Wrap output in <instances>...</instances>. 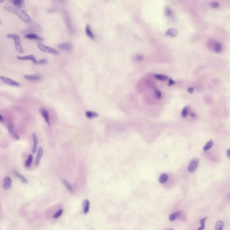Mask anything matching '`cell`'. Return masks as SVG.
I'll return each mask as SVG.
<instances>
[{
    "instance_id": "6da1fadb",
    "label": "cell",
    "mask_w": 230,
    "mask_h": 230,
    "mask_svg": "<svg viewBox=\"0 0 230 230\" xmlns=\"http://www.w3.org/2000/svg\"><path fill=\"white\" fill-rule=\"evenodd\" d=\"M4 8L7 12L15 14L19 19L24 23H29L31 22V19L29 14L22 9L14 6H6Z\"/></svg>"
},
{
    "instance_id": "7a4b0ae2",
    "label": "cell",
    "mask_w": 230,
    "mask_h": 230,
    "mask_svg": "<svg viewBox=\"0 0 230 230\" xmlns=\"http://www.w3.org/2000/svg\"><path fill=\"white\" fill-rule=\"evenodd\" d=\"M7 38L13 39L15 44V47L18 51L20 53H23L24 52V49L21 45L20 39L19 36L16 34H9L6 35Z\"/></svg>"
},
{
    "instance_id": "3957f363",
    "label": "cell",
    "mask_w": 230,
    "mask_h": 230,
    "mask_svg": "<svg viewBox=\"0 0 230 230\" xmlns=\"http://www.w3.org/2000/svg\"><path fill=\"white\" fill-rule=\"evenodd\" d=\"M37 45L39 49L41 50V51L44 52L45 53L52 54H57L58 53V52L57 51V50H55V49L50 47L47 45H46L41 42H37Z\"/></svg>"
},
{
    "instance_id": "277c9868",
    "label": "cell",
    "mask_w": 230,
    "mask_h": 230,
    "mask_svg": "<svg viewBox=\"0 0 230 230\" xmlns=\"http://www.w3.org/2000/svg\"><path fill=\"white\" fill-rule=\"evenodd\" d=\"M199 159L197 157L193 158L191 160L188 166V170L190 173H192L196 171L199 165Z\"/></svg>"
},
{
    "instance_id": "5b68a950",
    "label": "cell",
    "mask_w": 230,
    "mask_h": 230,
    "mask_svg": "<svg viewBox=\"0 0 230 230\" xmlns=\"http://www.w3.org/2000/svg\"><path fill=\"white\" fill-rule=\"evenodd\" d=\"M0 79L2 82L10 86L19 87L20 86L19 83L14 81L12 79H10V78L6 77H4V76H0Z\"/></svg>"
},
{
    "instance_id": "8992f818",
    "label": "cell",
    "mask_w": 230,
    "mask_h": 230,
    "mask_svg": "<svg viewBox=\"0 0 230 230\" xmlns=\"http://www.w3.org/2000/svg\"><path fill=\"white\" fill-rule=\"evenodd\" d=\"M12 185V180L10 177L6 176L3 181V187L5 190H9Z\"/></svg>"
},
{
    "instance_id": "52a82bcc",
    "label": "cell",
    "mask_w": 230,
    "mask_h": 230,
    "mask_svg": "<svg viewBox=\"0 0 230 230\" xmlns=\"http://www.w3.org/2000/svg\"><path fill=\"white\" fill-rule=\"evenodd\" d=\"M17 58L20 60H31L35 63H37L38 62L34 55H32L24 56H17Z\"/></svg>"
},
{
    "instance_id": "ba28073f",
    "label": "cell",
    "mask_w": 230,
    "mask_h": 230,
    "mask_svg": "<svg viewBox=\"0 0 230 230\" xmlns=\"http://www.w3.org/2000/svg\"><path fill=\"white\" fill-rule=\"evenodd\" d=\"M40 112L41 114V116L44 119L45 122L48 124V125L50 126V115L48 112L47 110H46L44 108H41L40 109Z\"/></svg>"
},
{
    "instance_id": "9c48e42d",
    "label": "cell",
    "mask_w": 230,
    "mask_h": 230,
    "mask_svg": "<svg viewBox=\"0 0 230 230\" xmlns=\"http://www.w3.org/2000/svg\"><path fill=\"white\" fill-rule=\"evenodd\" d=\"M43 150L42 148L41 147H39L38 150L37 151V156L35 162V165L36 166H38L40 164L42 156L43 155Z\"/></svg>"
},
{
    "instance_id": "30bf717a",
    "label": "cell",
    "mask_w": 230,
    "mask_h": 230,
    "mask_svg": "<svg viewBox=\"0 0 230 230\" xmlns=\"http://www.w3.org/2000/svg\"><path fill=\"white\" fill-rule=\"evenodd\" d=\"M32 137L33 138V146L32 149V152L33 154H35L37 150L38 147V137L37 135L34 133H32Z\"/></svg>"
},
{
    "instance_id": "8fae6325",
    "label": "cell",
    "mask_w": 230,
    "mask_h": 230,
    "mask_svg": "<svg viewBox=\"0 0 230 230\" xmlns=\"http://www.w3.org/2000/svg\"><path fill=\"white\" fill-rule=\"evenodd\" d=\"M24 78L26 80L31 81H38L41 79V77L39 75H25L24 76Z\"/></svg>"
},
{
    "instance_id": "7c38bea8",
    "label": "cell",
    "mask_w": 230,
    "mask_h": 230,
    "mask_svg": "<svg viewBox=\"0 0 230 230\" xmlns=\"http://www.w3.org/2000/svg\"><path fill=\"white\" fill-rule=\"evenodd\" d=\"M179 34V31L176 28H170L166 31L165 35L171 37H176Z\"/></svg>"
},
{
    "instance_id": "4fadbf2b",
    "label": "cell",
    "mask_w": 230,
    "mask_h": 230,
    "mask_svg": "<svg viewBox=\"0 0 230 230\" xmlns=\"http://www.w3.org/2000/svg\"><path fill=\"white\" fill-rule=\"evenodd\" d=\"M83 212L85 214H87L89 212L90 207V203L89 200L88 199L85 200L82 204Z\"/></svg>"
},
{
    "instance_id": "5bb4252c",
    "label": "cell",
    "mask_w": 230,
    "mask_h": 230,
    "mask_svg": "<svg viewBox=\"0 0 230 230\" xmlns=\"http://www.w3.org/2000/svg\"><path fill=\"white\" fill-rule=\"evenodd\" d=\"M57 46L60 49L65 50H69L72 49V45L69 43H61L58 44Z\"/></svg>"
},
{
    "instance_id": "9a60e30c",
    "label": "cell",
    "mask_w": 230,
    "mask_h": 230,
    "mask_svg": "<svg viewBox=\"0 0 230 230\" xmlns=\"http://www.w3.org/2000/svg\"><path fill=\"white\" fill-rule=\"evenodd\" d=\"M85 31H86V35L88 36V37H89V38L92 40L94 39V35L93 33V32L91 31L90 27L89 26V24H87L86 27L85 28Z\"/></svg>"
},
{
    "instance_id": "2e32d148",
    "label": "cell",
    "mask_w": 230,
    "mask_h": 230,
    "mask_svg": "<svg viewBox=\"0 0 230 230\" xmlns=\"http://www.w3.org/2000/svg\"><path fill=\"white\" fill-rule=\"evenodd\" d=\"M25 38H27L28 39L30 40H40L41 41L42 39V38L41 37L38 36L36 34H29L26 35L25 37Z\"/></svg>"
},
{
    "instance_id": "e0dca14e",
    "label": "cell",
    "mask_w": 230,
    "mask_h": 230,
    "mask_svg": "<svg viewBox=\"0 0 230 230\" xmlns=\"http://www.w3.org/2000/svg\"><path fill=\"white\" fill-rule=\"evenodd\" d=\"M12 2L15 7L21 8L24 6V0H13Z\"/></svg>"
},
{
    "instance_id": "ac0fdd59",
    "label": "cell",
    "mask_w": 230,
    "mask_h": 230,
    "mask_svg": "<svg viewBox=\"0 0 230 230\" xmlns=\"http://www.w3.org/2000/svg\"><path fill=\"white\" fill-rule=\"evenodd\" d=\"M14 174L15 175V176L17 177L18 178H19V179L22 182H23V183H27L28 182V181L27 179H26V178H25L23 175L21 174H19V173L17 172L16 170H15V171H14Z\"/></svg>"
},
{
    "instance_id": "d6986e66",
    "label": "cell",
    "mask_w": 230,
    "mask_h": 230,
    "mask_svg": "<svg viewBox=\"0 0 230 230\" xmlns=\"http://www.w3.org/2000/svg\"><path fill=\"white\" fill-rule=\"evenodd\" d=\"M86 117L89 119H92L96 118L99 116V114L95 112H93L91 111H87L86 112Z\"/></svg>"
},
{
    "instance_id": "ffe728a7",
    "label": "cell",
    "mask_w": 230,
    "mask_h": 230,
    "mask_svg": "<svg viewBox=\"0 0 230 230\" xmlns=\"http://www.w3.org/2000/svg\"><path fill=\"white\" fill-rule=\"evenodd\" d=\"M62 182L63 184L68 189L69 191L71 193H73L74 192V190L72 187V185L70 184V182H68V181L66 180H62Z\"/></svg>"
},
{
    "instance_id": "44dd1931",
    "label": "cell",
    "mask_w": 230,
    "mask_h": 230,
    "mask_svg": "<svg viewBox=\"0 0 230 230\" xmlns=\"http://www.w3.org/2000/svg\"><path fill=\"white\" fill-rule=\"evenodd\" d=\"M154 76L156 79H158V80L163 81H167L168 78V76L164 75H161V74H155V75Z\"/></svg>"
},
{
    "instance_id": "7402d4cb",
    "label": "cell",
    "mask_w": 230,
    "mask_h": 230,
    "mask_svg": "<svg viewBox=\"0 0 230 230\" xmlns=\"http://www.w3.org/2000/svg\"><path fill=\"white\" fill-rule=\"evenodd\" d=\"M224 223L221 220L218 221L215 225V230H223L224 227Z\"/></svg>"
},
{
    "instance_id": "603a6c76",
    "label": "cell",
    "mask_w": 230,
    "mask_h": 230,
    "mask_svg": "<svg viewBox=\"0 0 230 230\" xmlns=\"http://www.w3.org/2000/svg\"><path fill=\"white\" fill-rule=\"evenodd\" d=\"M168 179V176L165 174H162L159 178V182L161 183H164L167 181Z\"/></svg>"
},
{
    "instance_id": "cb8c5ba5",
    "label": "cell",
    "mask_w": 230,
    "mask_h": 230,
    "mask_svg": "<svg viewBox=\"0 0 230 230\" xmlns=\"http://www.w3.org/2000/svg\"><path fill=\"white\" fill-rule=\"evenodd\" d=\"M213 145V142L212 140H210V141L208 142L203 148V150L205 151H207L209 150L210 149L212 148Z\"/></svg>"
},
{
    "instance_id": "d4e9b609",
    "label": "cell",
    "mask_w": 230,
    "mask_h": 230,
    "mask_svg": "<svg viewBox=\"0 0 230 230\" xmlns=\"http://www.w3.org/2000/svg\"><path fill=\"white\" fill-rule=\"evenodd\" d=\"M32 160H33V156L31 155H29L28 156V159H27V160L26 161V162L25 163V166L27 168H29L30 165H31V164L32 163Z\"/></svg>"
},
{
    "instance_id": "484cf974",
    "label": "cell",
    "mask_w": 230,
    "mask_h": 230,
    "mask_svg": "<svg viewBox=\"0 0 230 230\" xmlns=\"http://www.w3.org/2000/svg\"><path fill=\"white\" fill-rule=\"evenodd\" d=\"M222 45L219 42H217L214 46V50L216 52L219 53L222 50Z\"/></svg>"
},
{
    "instance_id": "4316f807",
    "label": "cell",
    "mask_w": 230,
    "mask_h": 230,
    "mask_svg": "<svg viewBox=\"0 0 230 230\" xmlns=\"http://www.w3.org/2000/svg\"><path fill=\"white\" fill-rule=\"evenodd\" d=\"M207 219V217L204 218L200 220V223L201 224V226L199 227L197 230H204L205 229V222Z\"/></svg>"
},
{
    "instance_id": "83f0119b",
    "label": "cell",
    "mask_w": 230,
    "mask_h": 230,
    "mask_svg": "<svg viewBox=\"0 0 230 230\" xmlns=\"http://www.w3.org/2000/svg\"><path fill=\"white\" fill-rule=\"evenodd\" d=\"M188 113V108L187 106H185L182 110L181 112V116L183 118H186Z\"/></svg>"
},
{
    "instance_id": "f1b7e54d",
    "label": "cell",
    "mask_w": 230,
    "mask_h": 230,
    "mask_svg": "<svg viewBox=\"0 0 230 230\" xmlns=\"http://www.w3.org/2000/svg\"><path fill=\"white\" fill-rule=\"evenodd\" d=\"M8 130L10 134H14L15 133L14 131V125L12 124H9L8 126Z\"/></svg>"
},
{
    "instance_id": "f546056e",
    "label": "cell",
    "mask_w": 230,
    "mask_h": 230,
    "mask_svg": "<svg viewBox=\"0 0 230 230\" xmlns=\"http://www.w3.org/2000/svg\"><path fill=\"white\" fill-rule=\"evenodd\" d=\"M155 96L156 97V98L158 99H159L161 98V96H162V93L160 91L159 89H155Z\"/></svg>"
},
{
    "instance_id": "4dcf8cb0",
    "label": "cell",
    "mask_w": 230,
    "mask_h": 230,
    "mask_svg": "<svg viewBox=\"0 0 230 230\" xmlns=\"http://www.w3.org/2000/svg\"><path fill=\"white\" fill-rule=\"evenodd\" d=\"M62 213H63V210H62V209L59 210V211H58V212H57L56 213H55V215H54L53 218H55V219L58 218H59L61 216V215H62Z\"/></svg>"
},
{
    "instance_id": "1f68e13d",
    "label": "cell",
    "mask_w": 230,
    "mask_h": 230,
    "mask_svg": "<svg viewBox=\"0 0 230 230\" xmlns=\"http://www.w3.org/2000/svg\"><path fill=\"white\" fill-rule=\"evenodd\" d=\"M210 6L212 8H216L218 7L219 6V3L217 1H213L211 2L209 4Z\"/></svg>"
},
{
    "instance_id": "d6a6232c",
    "label": "cell",
    "mask_w": 230,
    "mask_h": 230,
    "mask_svg": "<svg viewBox=\"0 0 230 230\" xmlns=\"http://www.w3.org/2000/svg\"><path fill=\"white\" fill-rule=\"evenodd\" d=\"M177 218V217L176 216L175 213H173L170 214L169 216V219L171 221H174Z\"/></svg>"
},
{
    "instance_id": "836d02e7",
    "label": "cell",
    "mask_w": 230,
    "mask_h": 230,
    "mask_svg": "<svg viewBox=\"0 0 230 230\" xmlns=\"http://www.w3.org/2000/svg\"><path fill=\"white\" fill-rule=\"evenodd\" d=\"M176 82L175 81H174L173 79H171V78H170L168 80V86H173L174 85L176 84Z\"/></svg>"
},
{
    "instance_id": "e575fe53",
    "label": "cell",
    "mask_w": 230,
    "mask_h": 230,
    "mask_svg": "<svg viewBox=\"0 0 230 230\" xmlns=\"http://www.w3.org/2000/svg\"><path fill=\"white\" fill-rule=\"evenodd\" d=\"M47 62V60L45 59H41V60L39 61H38V63L39 64H45V63Z\"/></svg>"
},
{
    "instance_id": "d590c367",
    "label": "cell",
    "mask_w": 230,
    "mask_h": 230,
    "mask_svg": "<svg viewBox=\"0 0 230 230\" xmlns=\"http://www.w3.org/2000/svg\"><path fill=\"white\" fill-rule=\"evenodd\" d=\"M194 90V88L192 87H189V88L187 89V91H188V92L189 93L192 94V93H193Z\"/></svg>"
},
{
    "instance_id": "8d00e7d4",
    "label": "cell",
    "mask_w": 230,
    "mask_h": 230,
    "mask_svg": "<svg viewBox=\"0 0 230 230\" xmlns=\"http://www.w3.org/2000/svg\"><path fill=\"white\" fill-rule=\"evenodd\" d=\"M12 137L14 138V139H16V140H19V136L18 135V134H16V133H14V134H13L12 135Z\"/></svg>"
},
{
    "instance_id": "74e56055",
    "label": "cell",
    "mask_w": 230,
    "mask_h": 230,
    "mask_svg": "<svg viewBox=\"0 0 230 230\" xmlns=\"http://www.w3.org/2000/svg\"><path fill=\"white\" fill-rule=\"evenodd\" d=\"M227 157H228V158H229V159H230V149H229L227 150Z\"/></svg>"
},
{
    "instance_id": "f35d334b",
    "label": "cell",
    "mask_w": 230,
    "mask_h": 230,
    "mask_svg": "<svg viewBox=\"0 0 230 230\" xmlns=\"http://www.w3.org/2000/svg\"><path fill=\"white\" fill-rule=\"evenodd\" d=\"M3 121V118H2V117L1 115L0 116V122H2Z\"/></svg>"
},
{
    "instance_id": "ab89813d",
    "label": "cell",
    "mask_w": 230,
    "mask_h": 230,
    "mask_svg": "<svg viewBox=\"0 0 230 230\" xmlns=\"http://www.w3.org/2000/svg\"><path fill=\"white\" fill-rule=\"evenodd\" d=\"M174 230L173 229H166V230Z\"/></svg>"
}]
</instances>
